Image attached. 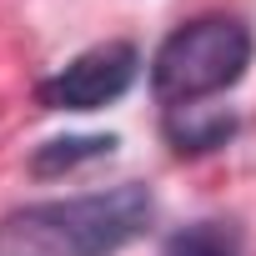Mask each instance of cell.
Here are the masks:
<instances>
[{
    "instance_id": "obj_1",
    "label": "cell",
    "mask_w": 256,
    "mask_h": 256,
    "mask_svg": "<svg viewBox=\"0 0 256 256\" xmlns=\"http://www.w3.org/2000/svg\"><path fill=\"white\" fill-rule=\"evenodd\" d=\"M156 221V196L141 181H126L90 196L36 201L0 216V256H116L146 236Z\"/></svg>"
},
{
    "instance_id": "obj_2",
    "label": "cell",
    "mask_w": 256,
    "mask_h": 256,
    "mask_svg": "<svg viewBox=\"0 0 256 256\" xmlns=\"http://www.w3.org/2000/svg\"><path fill=\"white\" fill-rule=\"evenodd\" d=\"M251 56H256V40L236 16L186 20L161 40V50L151 60V90L171 110L176 106H201L206 96L231 90L246 76Z\"/></svg>"
},
{
    "instance_id": "obj_3",
    "label": "cell",
    "mask_w": 256,
    "mask_h": 256,
    "mask_svg": "<svg viewBox=\"0 0 256 256\" xmlns=\"http://www.w3.org/2000/svg\"><path fill=\"white\" fill-rule=\"evenodd\" d=\"M141 76V56L131 40H106L80 50L70 66H60L50 80H40V106L46 110H100L120 100Z\"/></svg>"
},
{
    "instance_id": "obj_4",
    "label": "cell",
    "mask_w": 256,
    "mask_h": 256,
    "mask_svg": "<svg viewBox=\"0 0 256 256\" xmlns=\"http://www.w3.org/2000/svg\"><path fill=\"white\" fill-rule=\"evenodd\" d=\"M231 131H236L231 110H211L206 116V106H176L166 116V136H171L176 151H216V146H226Z\"/></svg>"
},
{
    "instance_id": "obj_5",
    "label": "cell",
    "mask_w": 256,
    "mask_h": 256,
    "mask_svg": "<svg viewBox=\"0 0 256 256\" xmlns=\"http://www.w3.org/2000/svg\"><path fill=\"white\" fill-rule=\"evenodd\" d=\"M116 151V136H60V141H46L36 146L30 156V171L36 176H60L80 161H96V156H110Z\"/></svg>"
},
{
    "instance_id": "obj_6",
    "label": "cell",
    "mask_w": 256,
    "mask_h": 256,
    "mask_svg": "<svg viewBox=\"0 0 256 256\" xmlns=\"http://www.w3.org/2000/svg\"><path fill=\"white\" fill-rule=\"evenodd\" d=\"M161 256H241V251L221 221H196V226H181L176 236H166Z\"/></svg>"
}]
</instances>
